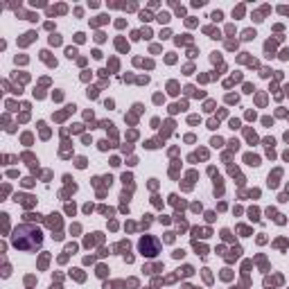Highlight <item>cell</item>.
Here are the masks:
<instances>
[{
  "label": "cell",
  "instance_id": "6da1fadb",
  "mask_svg": "<svg viewBox=\"0 0 289 289\" xmlns=\"http://www.w3.org/2000/svg\"><path fill=\"white\" fill-rule=\"evenodd\" d=\"M25 239H32L36 246L41 244V239H43V235H41V230L39 228H34V226H20V228H16V233H14V246L16 248H25Z\"/></svg>",
  "mask_w": 289,
  "mask_h": 289
},
{
  "label": "cell",
  "instance_id": "7a4b0ae2",
  "mask_svg": "<svg viewBox=\"0 0 289 289\" xmlns=\"http://www.w3.org/2000/svg\"><path fill=\"white\" fill-rule=\"evenodd\" d=\"M140 251H142V255H156L158 253V242L154 237H149V235H144L142 239H140Z\"/></svg>",
  "mask_w": 289,
  "mask_h": 289
},
{
  "label": "cell",
  "instance_id": "3957f363",
  "mask_svg": "<svg viewBox=\"0 0 289 289\" xmlns=\"http://www.w3.org/2000/svg\"><path fill=\"white\" fill-rule=\"evenodd\" d=\"M246 163H248V165H260V158L253 156V154H246Z\"/></svg>",
  "mask_w": 289,
  "mask_h": 289
},
{
  "label": "cell",
  "instance_id": "277c9868",
  "mask_svg": "<svg viewBox=\"0 0 289 289\" xmlns=\"http://www.w3.org/2000/svg\"><path fill=\"white\" fill-rule=\"evenodd\" d=\"M50 43H52V45H59V43H61V36L52 34V36H50Z\"/></svg>",
  "mask_w": 289,
  "mask_h": 289
},
{
  "label": "cell",
  "instance_id": "5b68a950",
  "mask_svg": "<svg viewBox=\"0 0 289 289\" xmlns=\"http://www.w3.org/2000/svg\"><path fill=\"white\" fill-rule=\"evenodd\" d=\"M158 20H161V23H167V20H170V16H167V14H161V16H158Z\"/></svg>",
  "mask_w": 289,
  "mask_h": 289
},
{
  "label": "cell",
  "instance_id": "8992f818",
  "mask_svg": "<svg viewBox=\"0 0 289 289\" xmlns=\"http://www.w3.org/2000/svg\"><path fill=\"white\" fill-rule=\"evenodd\" d=\"M248 215H251V219H257V210H255V208H251V210H248Z\"/></svg>",
  "mask_w": 289,
  "mask_h": 289
},
{
  "label": "cell",
  "instance_id": "52a82bcc",
  "mask_svg": "<svg viewBox=\"0 0 289 289\" xmlns=\"http://www.w3.org/2000/svg\"><path fill=\"white\" fill-rule=\"evenodd\" d=\"M255 36V32H251V29H246V32H244V39H253Z\"/></svg>",
  "mask_w": 289,
  "mask_h": 289
},
{
  "label": "cell",
  "instance_id": "ba28073f",
  "mask_svg": "<svg viewBox=\"0 0 289 289\" xmlns=\"http://www.w3.org/2000/svg\"><path fill=\"white\" fill-rule=\"evenodd\" d=\"M75 54H77V50H75V48H68V57H70V59H72Z\"/></svg>",
  "mask_w": 289,
  "mask_h": 289
}]
</instances>
